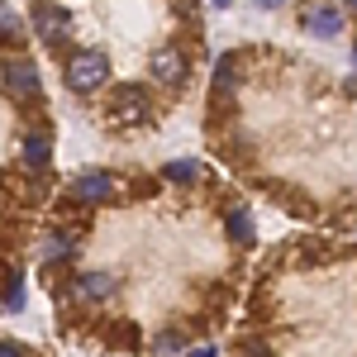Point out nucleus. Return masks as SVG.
<instances>
[{"label":"nucleus","instance_id":"f257e3e1","mask_svg":"<svg viewBox=\"0 0 357 357\" xmlns=\"http://www.w3.org/2000/svg\"><path fill=\"white\" fill-rule=\"evenodd\" d=\"M105 77H110V62H105V53H96V48H82V53H72V62H67V86L77 96L100 91Z\"/></svg>","mask_w":357,"mask_h":357},{"label":"nucleus","instance_id":"f03ea898","mask_svg":"<svg viewBox=\"0 0 357 357\" xmlns=\"http://www.w3.org/2000/svg\"><path fill=\"white\" fill-rule=\"evenodd\" d=\"M33 29H38V38H43L48 48H57V43H67V33H72V15L57 10V5H48V0H38V5H33Z\"/></svg>","mask_w":357,"mask_h":357},{"label":"nucleus","instance_id":"7ed1b4c3","mask_svg":"<svg viewBox=\"0 0 357 357\" xmlns=\"http://www.w3.org/2000/svg\"><path fill=\"white\" fill-rule=\"evenodd\" d=\"M301 24L310 33H319V38H338L343 33V10L333 5V0H310L301 10Z\"/></svg>","mask_w":357,"mask_h":357},{"label":"nucleus","instance_id":"20e7f679","mask_svg":"<svg viewBox=\"0 0 357 357\" xmlns=\"http://www.w3.org/2000/svg\"><path fill=\"white\" fill-rule=\"evenodd\" d=\"M114 119L119 124H143V119H153V105H148V91L143 86H119L114 91Z\"/></svg>","mask_w":357,"mask_h":357},{"label":"nucleus","instance_id":"39448f33","mask_svg":"<svg viewBox=\"0 0 357 357\" xmlns=\"http://www.w3.org/2000/svg\"><path fill=\"white\" fill-rule=\"evenodd\" d=\"M5 91H10L15 100H33V96H38V67H33L29 57H10V62H5Z\"/></svg>","mask_w":357,"mask_h":357},{"label":"nucleus","instance_id":"423d86ee","mask_svg":"<svg viewBox=\"0 0 357 357\" xmlns=\"http://www.w3.org/2000/svg\"><path fill=\"white\" fill-rule=\"evenodd\" d=\"M114 291H119V281L110 272H82L67 286V296H77V301H110Z\"/></svg>","mask_w":357,"mask_h":357},{"label":"nucleus","instance_id":"0eeeda50","mask_svg":"<svg viewBox=\"0 0 357 357\" xmlns=\"http://www.w3.org/2000/svg\"><path fill=\"white\" fill-rule=\"evenodd\" d=\"M72 195L86 200V205H100V200H110V195H114V176H110V172H82V176L72 181Z\"/></svg>","mask_w":357,"mask_h":357},{"label":"nucleus","instance_id":"6e6552de","mask_svg":"<svg viewBox=\"0 0 357 357\" xmlns=\"http://www.w3.org/2000/svg\"><path fill=\"white\" fill-rule=\"evenodd\" d=\"M153 82L181 86V82H186V57L176 53V48H162V53L153 57Z\"/></svg>","mask_w":357,"mask_h":357},{"label":"nucleus","instance_id":"1a4fd4ad","mask_svg":"<svg viewBox=\"0 0 357 357\" xmlns=\"http://www.w3.org/2000/svg\"><path fill=\"white\" fill-rule=\"evenodd\" d=\"M234 77H238V57L224 53L220 67H215V110H224V100L234 96Z\"/></svg>","mask_w":357,"mask_h":357},{"label":"nucleus","instance_id":"9d476101","mask_svg":"<svg viewBox=\"0 0 357 357\" xmlns=\"http://www.w3.org/2000/svg\"><path fill=\"white\" fill-rule=\"evenodd\" d=\"M48 158H53V138H48V134H29L24 138V162H29V172L48 167Z\"/></svg>","mask_w":357,"mask_h":357},{"label":"nucleus","instance_id":"9b49d317","mask_svg":"<svg viewBox=\"0 0 357 357\" xmlns=\"http://www.w3.org/2000/svg\"><path fill=\"white\" fill-rule=\"evenodd\" d=\"M72 257H77V238H67V234L43 238V262H72Z\"/></svg>","mask_w":357,"mask_h":357},{"label":"nucleus","instance_id":"f8f14e48","mask_svg":"<svg viewBox=\"0 0 357 357\" xmlns=\"http://www.w3.org/2000/svg\"><path fill=\"white\" fill-rule=\"evenodd\" d=\"M162 181L191 186V181H200V162H191V158H181V162H167V167H162Z\"/></svg>","mask_w":357,"mask_h":357},{"label":"nucleus","instance_id":"ddd939ff","mask_svg":"<svg viewBox=\"0 0 357 357\" xmlns=\"http://www.w3.org/2000/svg\"><path fill=\"white\" fill-rule=\"evenodd\" d=\"M0 310H10V314H15V310H24V281H20L15 272H10L5 291H0Z\"/></svg>","mask_w":357,"mask_h":357},{"label":"nucleus","instance_id":"4468645a","mask_svg":"<svg viewBox=\"0 0 357 357\" xmlns=\"http://www.w3.org/2000/svg\"><path fill=\"white\" fill-rule=\"evenodd\" d=\"M229 238H234V243H252V215H248V210H234V215H229Z\"/></svg>","mask_w":357,"mask_h":357},{"label":"nucleus","instance_id":"2eb2a0df","mask_svg":"<svg viewBox=\"0 0 357 357\" xmlns=\"http://www.w3.org/2000/svg\"><path fill=\"white\" fill-rule=\"evenodd\" d=\"M0 38H10V43L20 38V15L10 10V0H0Z\"/></svg>","mask_w":357,"mask_h":357},{"label":"nucleus","instance_id":"dca6fc26","mask_svg":"<svg viewBox=\"0 0 357 357\" xmlns=\"http://www.w3.org/2000/svg\"><path fill=\"white\" fill-rule=\"evenodd\" d=\"M181 343H186V338H181V333H167V338H158V348H162V353H176V348H181Z\"/></svg>","mask_w":357,"mask_h":357},{"label":"nucleus","instance_id":"f3484780","mask_svg":"<svg viewBox=\"0 0 357 357\" xmlns=\"http://www.w3.org/2000/svg\"><path fill=\"white\" fill-rule=\"evenodd\" d=\"M0 357H24V348H20V343H5V338H0Z\"/></svg>","mask_w":357,"mask_h":357},{"label":"nucleus","instance_id":"a211bd4d","mask_svg":"<svg viewBox=\"0 0 357 357\" xmlns=\"http://www.w3.org/2000/svg\"><path fill=\"white\" fill-rule=\"evenodd\" d=\"M243 357H267V348H262V343H248V348H243Z\"/></svg>","mask_w":357,"mask_h":357},{"label":"nucleus","instance_id":"6ab92c4d","mask_svg":"<svg viewBox=\"0 0 357 357\" xmlns=\"http://www.w3.org/2000/svg\"><path fill=\"white\" fill-rule=\"evenodd\" d=\"M191 357H215V348H210V343H200V348H191Z\"/></svg>","mask_w":357,"mask_h":357},{"label":"nucleus","instance_id":"aec40b11","mask_svg":"<svg viewBox=\"0 0 357 357\" xmlns=\"http://www.w3.org/2000/svg\"><path fill=\"white\" fill-rule=\"evenodd\" d=\"M257 10H276V5H286V0H252Z\"/></svg>","mask_w":357,"mask_h":357},{"label":"nucleus","instance_id":"412c9836","mask_svg":"<svg viewBox=\"0 0 357 357\" xmlns=\"http://www.w3.org/2000/svg\"><path fill=\"white\" fill-rule=\"evenodd\" d=\"M338 5H353V10H357V0H338Z\"/></svg>","mask_w":357,"mask_h":357}]
</instances>
